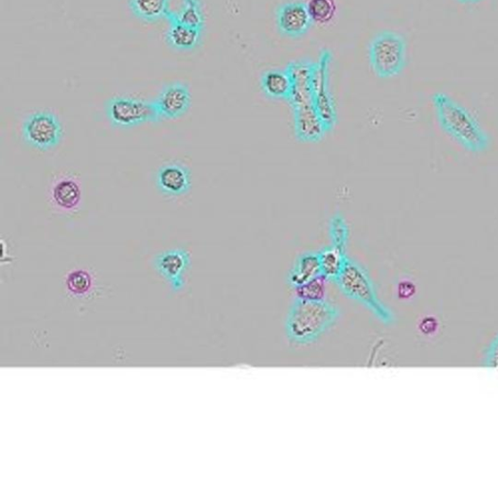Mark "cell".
<instances>
[{"label":"cell","mask_w":498,"mask_h":498,"mask_svg":"<svg viewBox=\"0 0 498 498\" xmlns=\"http://www.w3.org/2000/svg\"><path fill=\"white\" fill-rule=\"evenodd\" d=\"M439 123L446 133L472 153H482L489 147L490 138L477 119L452 97L436 93L432 97Z\"/></svg>","instance_id":"1"},{"label":"cell","mask_w":498,"mask_h":498,"mask_svg":"<svg viewBox=\"0 0 498 498\" xmlns=\"http://www.w3.org/2000/svg\"><path fill=\"white\" fill-rule=\"evenodd\" d=\"M339 311L324 301L296 299L286 320V334L290 342L308 344L316 342L337 321Z\"/></svg>","instance_id":"2"},{"label":"cell","mask_w":498,"mask_h":498,"mask_svg":"<svg viewBox=\"0 0 498 498\" xmlns=\"http://www.w3.org/2000/svg\"><path fill=\"white\" fill-rule=\"evenodd\" d=\"M335 281L345 296L371 310L375 316L385 323L393 321L391 311L378 300L369 275L361 265L348 258Z\"/></svg>","instance_id":"3"},{"label":"cell","mask_w":498,"mask_h":498,"mask_svg":"<svg viewBox=\"0 0 498 498\" xmlns=\"http://www.w3.org/2000/svg\"><path fill=\"white\" fill-rule=\"evenodd\" d=\"M406 60V41L397 32L383 31L372 40L369 46V62L378 78L397 77L404 70Z\"/></svg>","instance_id":"4"},{"label":"cell","mask_w":498,"mask_h":498,"mask_svg":"<svg viewBox=\"0 0 498 498\" xmlns=\"http://www.w3.org/2000/svg\"><path fill=\"white\" fill-rule=\"evenodd\" d=\"M105 115L115 127L129 129L161 120L154 102L137 97L118 95L105 103Z\"/></svg>","instance_id":"5"},{"label":"cell","mask_w":498,"mask_h":498,"mask_svg":"<svg viewBox=\"0 0 498 498\" xmlns=\"http://www.w3.org/2000/svg\"><path fill=\"white\" fill-rule=\"evenodd\" d=\"M21 134L25 143L30 147L48 151L60 145L63 129L55 113L43 111L32 113L25 119Z\"/></svg>","instance_id":"6"},{"label":"cell","mask_w":498,"mask_h":498,"mask_svg":"<svg viewBox=\"0 0 498 498\" xmlns=\"http://www.w3.org/2000/svg\"><path fill=\"white\" fill-rule=\"evenodd\" d=\"M332 54L323 50L318 62H313L311 72V91L313 104L328 131L337 122L335 104L328 88V72Z\"/></svg>","instance_id":"7"},{"label":"cell","mask_w":498,"mask_h":498,"mask_svg":"<svg viewBox=\"0 0 498 498\" xmlns=\"http://www.w3.org/2000/svg\"><path fill=\"white\" fill-rule=\"evenodd\" d=\"M160 119L176 120L186 115L192 104V95L188 85L171 82L164 87L154 101Z\"/></svg>","instance_id":"8"},{"label":"cell","mask_w":498,"mask_h":498,"mask_svg":"<svg viewBox=\"0 0 498 498\" xmlns=\"http://www.w3.org/2000/svg\"><path fill=\"white\" fill-rule=\"evenodd\" d=\"M154 265L158 274L168 281L171 288L179 291L186 285L184 276L190 268L191 256L184 248L169 249L155 257Z\"/></svg>","instance_id":"9"},{"label":"cell","mask_w":498,"mask_h":498,"mask_svg":"<svg viewBox=\"0 0 498 498\" xmlns=\"http://www.w3.org/2000/svg\"><path fill=\"white\" fill-rule=\"evenodd\" d=\"M312 21L308 5L304 3H289L280 5L277 11V26L281 35L291 38L305 36Z\"/></svg>","instance_id":"10"},{"label":"cell","mask_w":498,"mask_h":498,"mask_svg":"<svg viewBox=\"0 0 498 498\" xmlns=\"http://www.w3.org/2000/svg\"><path fill=\"white\" fill-rule=\"evenodd\" d=\"M156 186L166 197H180L192 187L190 170L181 163H168L157 171Z\"/></svg>","instance_id":"11"},{"label":"cell","mask_w":498,"mask_h":498,"mask_svg":"<svg viewBox=\"0 0 498 498\" xmlns=\"http://www.w3.org/2000/svg\"><path fill=\"white\" fill-rule=\"evenodd\" d=\"M295 112V134L300 142L317 143L328 132L313 103L292 107Z\"/></svg>","instance_id":"12"},{"label":"cell","mask_w":498,"mask_h":498,"mask_svg":"<svg viewBox=\"0 0 498 498\" xmlns=\"http://www.w3.org/2000/svg\"><path fill=\"white\" fill-rule=\"evenodd\" d=\"M166 20L169 21L166 42L171 49L189 52L199 46L203 30L180 23L175 11L170 10Z\"/></svg>","instance_id":"13"},{"label":"cell","mask_w":498,"mask_h":498,"mask_svg":"<svg viewBox=\"0 0 498 498\" xmlns=\"http://www.w3.org/2000/svg\"><path fill=\"white\" fill-rule=\"evenodd\" d=\"M170 0H129L128 4L133 15L145 23H156L167 18Z\"/></svg>","instance_id":"14"},{"label":"cell","mask_w":498,"mask_h":498,"mask_svg":"<svg viewBox=\"0 0 498 498\" xmlns=\"http://www.w3.org/2000/svg\"><path fill=\"white\" fill-rule=\"evenodd\" d=\"M261 87L270 99L286 101L290 99L292 81L286 70H273L265 72L261 79Z\"/></svg>","instance_id":"15"},{"label":"cell","mask_w":498,"mask_h":498,"mask_svg":"<svg viewBox=\"0 0 498 498\" xmlns=\"http://www.w3.org/2000/svg\"><path fill=\"white\" fill-rule=\"evenodd\" d=\"M321 275L319 253H308L300 256L288 277L292 287H298Z\"/></svg>","instance_id":"16"},{"label":"cell","mask_w":498,"mask_h":498,"mask_svg":"<svg viewBox=\"0 0 498 498\" xmlns=\"http://www.w3.org/2000/svg\"><path fill=\"white\" fill-rule=\"evenodd\" d=\"M52 198L58 207L72 210L78 207L81 200L80 186L72 178H62L54 186Z\"/></svg>","instance_id":"17"},{"label":"cell","mask_w":498,"mask_h":498,"mask_svg":"<svg viewBox=\"0 0 498 498\" xmlns=\"http://www.w3.org/2000/svg\"><path fill=\"white\" fill-rule=\"evenodd\" d=\"M318 253L321 275L328 280L332 279L335 281L342 272L348 256H346L344 252L334 245L324 248Z\"/></svg>","instance_id":"18"},{"label":"cell","mask_w":498,"mask_h":498,"mask_svg":"<svg viewBox=\"0 0 498 498\" xmlns=\"http://www.w3.org/2000/svg\"><path fill=\"white\" fill-rule=\"evenodd\" d=\"M180 23L203 30L205 18L202 0H182L181 8L175 12Z\"/></svg>","instance_id":"19"},{"label":"cell","mask_w":498,"mask_h":498,"mask_svg":"<svg viewBox=\"0 0 498 498\" xmlns=\"http://www.w3.org/2000/svg\"><path fill=\"white\" fill-rule=\"evenodd\" d=\"M307 5L312 23L319 25L329 24L337 12L335 0H310Z\"/></svg>","instance_id":"20"},{"label":"cell","mask_w":498,"mask_h":498,"mask_svg":"<svg viewBox=\"0 0 498 498\" xmlns=\"http://www.w3.org/2000/svg\"><path fill=\"white\" fill-rule=\"evenodd\" d=\"M327 278L322 275L295 288L297 299L306 301H324L327 295Z\"/></svg>","instance_id":"21"},{"label":"cell","mask_w":498,"mask_h":498,"mask_svg":"<svg viewBox=\"0 0 498 498\" xmlns=\"http://www.w3.org/2000/svg\"><path fill=\"white\" fill-rule=\"evenodd\" d=\"M330 237L332 245L345 253L346 244L349 240V227L339 213L335 214L330 221Z\"/></svg>","instance_id":"22"},{"label":"cell","mask_w":498,"mask_h":498,"mask_svg":"<svg viewBox=\"0 0 498 498\" xmlns=\"http://www.w3.org/2000/svg\"><path fill=\"white\" fill-rule=\"evenodd\" d=\"M92 285L91 276L85 270H74L69 275L67 286L74 295H84L88 291Z\"/></svg>","instance_id":"23"},{"label":"cell","mask_w":498,"mask_h":498,"mask_svg":"<svg viewBox=\"0 0 498 498\" xmlns=\"http://www.w3.org/2000/svg\"><path fill=\"white\" fill-rule=\"evenodd\" d=\"M485 365L491 368H498V336L493 341L486 354Z\"/></svg>","instance_id":"24"},{"label":"cell","mask_w":498,"mask_h":498,"mask_svg":"<svg viewBox=\"0 0 498 498\" xmlns=\"http://www.w3.org/2000/svg\"><path fill=\"white\" fill-rule=\"evenodd\" d=\"M415 286L412 283L409 281H403V283L399 285L398 295L402 298H409L414 295Z\"/></svg>","instance_id":"25"},{"label":"cell","mask_w":498,"mask_h":498,"mask_svg":"<svg viewBox=\"0 0 498 498\" xmlns=\"http://www.w3.org/2000/svg\"><path fill=\"white\" fill-rule=\"evenodd\" d=\"M459 2L464 4H474L480 3L481 0H459Z\"/></svg>","instance_id":"26"}]
</instances>
